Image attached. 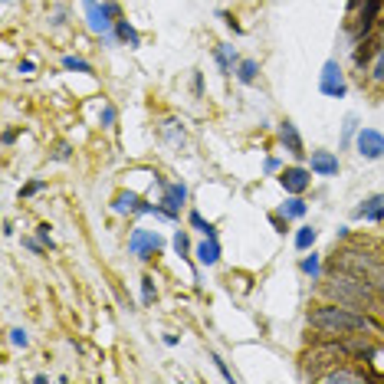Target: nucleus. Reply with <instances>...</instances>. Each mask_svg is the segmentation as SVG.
Here are the masks:
<instances>
[{"mask_svg":"<svg viewBox=\"0 0 384 384\" xmlns=\"http://www.w3.org/2000/svg\"><path fill=\"white\" fill-rule=\"evenodd\" d=\"M62 69H69V73H92V62H86L82 56H62Z\"/></svg>","mask_w":384,"mask_h":384,"instance_id":"20","label":"nucleus"},{"mask_svg":"<svg viewBox=\"0 0 384 384\" xmlns=\"http://www.w3.org/2000/svg\"><path fill=\"white\" fill-rule=\"evenodd\" d=\"M312 171L322 174V177H332V174H338V158H335L332 151H312Z\"/></svg>","mask_w":384,"mask_h":384,"instance_id":"10","label":"nucleus"},{"mask_svg":"<svg viewBox=\"0 0 384 384\" xmlns=\"http://www.w3.org/2000/svg\"><path fill=\"white\" fill-rule=\"evenodd\" d=\"M355 145H358V155L365 162H378L384 158V135L381 132H374V128H361L358 138H355Z\"/></svg>","mask_w":384,"mask_h":384,"instance_id":"7","label":"nucleus"},{"mask_svg":"<svg viewBox=\"0 0 384 384\" xmlns=\"http://www.w3.org/2000/svg\"><path fill=\"white\" fill-rule=\"evenodd\" d=\"M43 187H46V184H43V181H33V184H26L24 191H20V198H33V194H40Z\"/></svg>","mask_w":384,"mask_h":384,"instance_id":"29","label":"nucleus"},{"mask_svg":"<svg viewBox=\"0 0 384 384\" xmlns=\"http://www.w3.org/2000/svg\"><path fill=\"white\" fill-rule=\"evenodd\" d=\"M82 7H86L89 30L99 33V37H105L112 30V17H119V7H115V3H99V0H82Z\"/></svg>","mask_w":384,"mask_h":384,"instance_id":"4","label":"nucleus"},{"mask_svg":"<svg viewBox=\"0 0 384 384\" xmlns=\"http://www.w3.org/2000/svg\"><path fill=\"white\" fill-rule=\"evenodd\" d=\"M351 135H355V115H348V119H345V141Z\"/></svg>","mask_w":384,"mask_h":384,"instance_id":"33","label":"nucleus"},{"mask_svg":"<svg viewBox=\"0 0 384 384\" xmlns=\"http://www.w3.org/2000/svg\"><path fill=\"white\" fill-rule=\"evenodd\" d=\"M115 33H119V40L128 43V46H141V37H138V30L128 24V20H115Z\"/></svg>","mask_w":384,"mask_h":384,"instance_id":"18","label":"nucleus"},{"mask_svg":"<svg viewBox=\"0 0 384 384\" xmlns=\"http://www.w3.org/2000/svg\"><path fill=\"white\" fill-rule=\"evenodd\" d=\"M187 220H191V227H194V230H200L204 236H217V227H213L211 220H204L198 211H191V217H187Z\"/></svg>","mask_w":384,"mask_h":384,"instance_id":"21","label":"nucleus"},{"mask_svg":"<svg viewBox=\"0 0 384 384\" xmlns=\"http://www.w3.org/2000/svg\"><path fill=\"white\" fill-rule=\"evenodd\" d=\"M256 76H260V62L256 60H240L236 62V79L250 86V82H256Z\"/></svg>","mask_w":384,"mask_h":384,"instance_id":"16","label":"nucleus"},{"mask_svg":"<svg viewBox=\"0 0 384 384\" xmlns=\"http://www.w3.org/2000/svg\"><path fill=\"white\" fill-rule=\"evenodd\" d=\"M302 273L312 276V279H319V273H322V260H319V253H309V256L302 260Z\"/></svg>","mask_w":384,"mask_h":384,"instance_id":"22","label":"nucleus"},{"mask_svg":"<svg viewBox=\"0 0 384 384\" xmlns=\"http://www.w3.org/2000/svg\"><path fill=\"white\" fill-rule=\"evenodd\" d=\"M141 299H145V306H151V302L158 299V289H155V279H151V276L141 279Z\"/></svg>","mask_w":384,"mask_h":384,"instance_id":"26","label":"nucleus"},{"mask_svg":"<svg viewBox=\"0 0 384 384\" xmlns=\"http://www.w3.org/2000/svg\"><path fill=\"white\" fill-rule=\"evenodd\" d=\"M355 213H358V217H365V220H372V223L384 220V194H374V198L361 200V207Z\"/></svg>","mask_w":384,"mask_h":384,"instance_id":"12","label":"nucleus"},{"mask_svg":"<svg viewBox=\"0 0 384 384\" xmlns=\"http://www.w3.org/2000/svg\"><path fill=\"white\" fill-rule=\"evenodd\" d=\"M325 293L335 296L342 306H351V309H378V296H374V283L361 279V276H351V273H342L335 270L332 283L325 286Z\"/></svg>","mask_w":384,"mask_h":384,"instance_id":"2","label":"nucleus"},{"mask_svg":"<svg viewBox=\"0 0 384 384\" xmlns=\"http://www.w3.org/2000/svg\"><path fill=\"white\" fill-rule=\"evenodd\" d=\"M319 89H322V96H329V99H342L348 92L345 86V76H342V66L335 60H329L322 66V76H319Z\"/></svg>","mask_w":384,"mask_h":384,"instance_id":"6","label":"nucleus"},{"mask_svg":"<svg viewBox=\"0 0 384 384\" xmlns=\"http://www.w3.org/2000/svg\"><path fill=\"white\" fill-rule=\"evenodd\" d=\"M69 155H73V148H69L66 141H62V145H56V162H66Z\"/></svg>","mask_w":384,"mask_h":384,"instance_id":"32","label":"nucleus"},{"mask_svg":"<svg viewBox=\"0 0 384 384\" xmlns=\"http://www.w3.org/2000/svg\"><path fill=\"white\" fill-rule=\"evenodd\" d=\"M270 220H273V227L279 230V234H286V223H289V217H283V213H273Z\"/></svg>","mask_w":384,"mask_h":384,"instance_id":"31","label":"nucleus"},{"mask_svg":"<svg viewBox=\"0 0 384 384\" xmlns=\"http://www.w3.org/2000/svg\"><path fill=\"white\" fill-rule=\"evenodd\" d=\"M315 240H319V230H312V227H299L296 250H312V247H315Z\"/></svg>","mask_w":384,"mask_h":384,"instance_id":"19","label":"nucleus"},{"mask_svg":"<svg viewBox=\"0 0 384 384\" xmlns=\"http://www.w3.org/2000/svg\"><path fill=\"white\" fill-rule=\"evenodd\" d=\"M37 234H40V240H43V243H46V247H56V243H53V236H50V223H43V227H37Z\"/></svg>","mask_w":384,"mask_h":384,"instance_id":"30","label":"nucleus"},{"mask_svg":"<svg viewBox=\"0 0 384 384\" xmlns=\"http://www.w3.org/2000/svg\"><path fill=\"white\" fill-rule=\"evenodd\" d=\"M309 325L312 329H319L322 335H358V332H368L374 329V322L368 315H361V312H351V309H342V302L338 306H319V309L309 312Z\"/></svg>","mask_w":384,"mask_h":384,"instance_id":"1","label":"nucleus"},{"mask_svg":"<svg viewBox=\"0 0 384 384\" xmlns=\"http://www.w3.org/2000/svg\"><path fill=\"white\" fill-rule=\"evenodd\" d=\"M306 211H309V204L299 198V194H296V198H289L283 207H279V213H283V217H289V220H299V217H306Z\"/></svg>","mask_w":384,"mask_h":384,"instance_id":"17","label":"nucleus"},{"mask_svg":"<svg viewBox=\"0 0 384 384\" xmlns=\"http://www.w3.org/2000/svg\"><path fill=\"white\" fill-rule=\"evenodd\" d=\"M213 60H217V66H220L223 76H230V73H234V66L240 62V60H236V50H234V46H227V43H223V46H217Z\"/></svg>","mask_w":384,"mask_h":384,"instance_id":"15","label":"nucleus"},{"mask_svg":"<svg viewBox=\"0 0 384 384\" xmlns=\"http://www.w3.org/2000/svg\"><path fill=\"white\" fill-rule=\"evenodd\" d=\"M279 141L286 145V151H289V155H296V158H302V155H306V148H302V138H299V132H296V125H293V122L279 125Z\"/></svg>","mask_w":384,"mask_h":384,"instance_id":"11","label":"nucleus"},{"mask_svg":"<svg viewBox=\"0 0 384 384\" xmlns=\"http://www.w3.org/2000/svg\"><path fill=\"white\" fill-rule=\"evenodd\" d=\"M372 79L374 82H384V40L378 43V60L372 62Z\"/></svg>","mask_w":384,"mask_h":384,"instance_id":"24","label":"nucleus"},{"mask_svg":"<svg viewBox=\"0 0 384 384\" xmlns=\"http://www.w3.org/2000/svg\"><path fill=\"white\" fill-rule=\"evenodd\" d=\"M99 122H102V128H112V125H115V109H112V105H105V109H102Z\"/></svg>","mask_w":384,"mask_h":384,"instance_id":"28","label":"nucleus"},{"mask_svg":"<svg viewBox=\"0 0 384 384\" xmlns=\"http://www.w3.org/2000/svg\"><path fill=\"white\" fill-rule=\"evenodd\" d=\"M198 263L200 266L220 263V243H217V236H204V243L198 247Z\"/></svg>","mask_w":384,"mask_h":384,"instance_id":"13","label":"nucleus"},{"mask_svg":"<svg viewBox=\"0 0 384 384\" xmlns=\"http://www.w3.org/2000/svg\"><path fill=\"white\" fill-rule=\"evenodd\" d=\"M279 184L286 187V194H302V191H309V171L306 168H286L279 174Z\"/></svg>","mask_w":384,"mask_h":384,"instance_id":"9","label":"nucleus"},{"mask_svg":"<svg viewBox=\"0 0 384 384\" xmlns=\"http://www.w3.org/2000/svg\"><path fill=\"white\" fill-rule=\"evenodd\" d=\"M332 270H342V273H351V276H361V279H368V283H374V279H381L384 276V266L374 256H365V253H358V250H342L338 256H335Z\"/></svg>","mask_w":384,"mask_h":384,"instance_id":"3","label":"nucleus"},{"mask_svg":"<svg viewBox=\"0 0 384 384\" xmlns=\"http://www.w3.org/2000/svg\"><path fill=\"white\" fill-rule=\"evenodd\" d=\"M174 253H177V256H187V253H191V240H187V230H177V234H174Z\"/></svg>","mask_w":384,"mask_h":384,"instance_id":"25","label":"nucleus"},{"mask_svg":"<svg viewBox=\"0 0 384 384\" xmlns=\"http://www.w3.org/2000/svg\"><path fill=\"white\" fill-rule=\"evenodd\" d=\"M138 204H141L138 194L122 191V194H115V200H112V211H115V213H138Z\"/></svg>","mask_w":384,"mask_h":384,"instance_id":"14","label":"nucleus"},{"mask_svg":"<svg viewBox=\"0 0 384 384\" xmlns=\"http://www.w3.org/2000/svg\"><path fill=\"white\" fill-rule=\"evenodd\" d=\"M162 207L168 213H171V217H177V213H181V207H184V200H187V187L181 184V181H162Z\"/></svg>","mask_w":384,"mask_h":384,"instance_id":"8","label":"nucleus"},{"mask_svg":"<svg viewBox=\"0 0 384 384\" xmlns=\"http://www.w3.org/2000/svg\"><path fill=\"white\" fill-rule=\"evenodd\" d=\"M10 342L17 348H26V345H30V335H26L24 329H13V332H10Z\"/></svg>","mask_w":384,"mask_h":384,"instance_id":"27","label":"nucleus"},{"mask_svg":"<svg viewBox=\"0 0 384 384\" xmlns=\"http://www.w3.org/2000/svg\"><path fill=\"white\" fill-rule=\"evenodd\" d=\"M164 247V240L155 230H132V236H128V250H132V256H138V260H151L158 250Z\"/></svg>","mask_w":384,"mask_h":384,"instance_id":"5","label":"nucleus"},{"mask_svg":"<svg viewBox=\"0 0 384 384\" xmlns=\"http://www.w3.org/2000/svg\"><path fill=\"white\" fill-rule=\"evenodd\" d=\"M322 381H365V374H355V372H342V368H335V372H325Z\"/></svg>","mask_w":384,"mask_h":384,"instance_id":"23","label":"nucleus"}]
</instances>
